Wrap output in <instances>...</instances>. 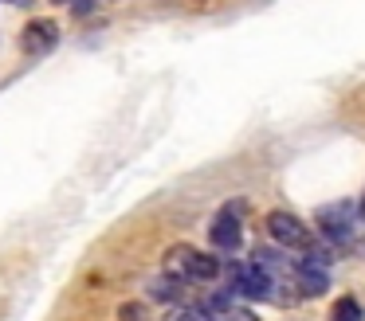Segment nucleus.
Segmentation results:
<instances>
[{"mask_svg": "<svg viewBox=\"0 0 365 321\" xmlns=\"http://www.w3.org/2000/svg\"><path fill=\"white\" fill-rule=\"evenodd\" d=\"M267 231H271V239H275L279 247L314 251V235H310V227L302 223L299 216H291V211H271V216H267Z\"/></svg>", "mask_w": 365, "mask_h": 321, "instance_id": "obj_1", "label": "nucleus"}, {"mask_svg": "<svg viewBox=\"0 0 365 321\" xmlns=\"http://www.w3.org/2000/svg\"><path fill=\"white\" fill-rule=\"evenodd\" d=\"M228 278H232V290L236 294H244V298H271L275 294V278H271V270L267 266H259V263H232L228 266Z\"/></svg>", "mask_w": 365, "mask_h": 321, "instance_id": "obj_2", "label": "nucleus"}, {"mask_svg": "<svg viewBox=\"0 0 365 321\" xmlns=\"http://www.w3.org/2000/svg\"><path fill=\"white\" fill-rule=\"evenodd\" d=\"M56 43H59V23L56 20H32L20 31V47H24V55H32V59L51 55Z\"/></svg>", "mask_w": 365, "mask_h": 321, "instance_id": "obj_3", "label": "nucleus"}, {"mask_svg": "<svg viewBox=\"0 0 365 321\" xmlns=\"http://www.w3.org/2000/svg\"><path fill=\"white\" fill-rule=\"evenodd\" d=\"M240 211V208H236ZM236 211H224V216L220 219H216V223H212V231H208V235H212V247H220V251H236L240 247V239H244V227H240V216H236Z\"/></svg>", "mask_w": 365, "mask_h": 321, "instance_id": "obj_4", "label": "nucleus"}, {"mask_svg": "<svg viewBox=\"0 0 365 321\" xmlns=\"http://www.w3.org/2000/svg\"><path fill=\"white\" fill-rule=\"evenodd\" d=\"M318 219H322V235H330V239H346L349 223H354V208H349V204L322 208V211H318Z\"/></svg>", "mask_w": 365, "mask_h": 321, "instance_id": "obj_5", "label": "nucleus"}, {"mask_svg": "<svg viewBox=\"0 0 365 321\" xmlns=\"http://www.w3.org/2000/svg\"><path fill=\"white\" fill-rule=\"evenodd\" d=\"M197 255L200 251H192V247H169V255H165V274H173V278H192V270H197Z\"/></svg>", "mask_w": 365, "mask_h": 321, "instance_id": "obj_6", "label": "nucleus"}, {"mask_svg": "<svg viewBox=\"0 0 365 321\" xmlns=\"http://www.w3.org/2000/svg\"><path fill=\"white\" fill-rule=\"evenodd\" d=\"M330 321H361V302L357 298H338L334 302V310H330Z\"/></svg>", "mask_w": 365, "mask_h": 321, "instance_id": "obj_7", "label": "nucleus"}, {"mask_svg": "<svg viewBox=\"0 0 365 321\" xmlns=\"http://www.w3.org/2000/svg\"><path fill=\"white\" fill-rule=\"evenodd\" d=\"M150 294L158 298V302H177V298H181V278L165 274V278H158V282L150 286Z\"/></svg>", "mask_w": 365, "mask_h": 321, "instance_id": "obj_8", "label": "nucleus"}, {"mask_svg": "<svg viewBox=\"0 0 365 321\" xmlns=\"http://www.w3.org/2000/svg\"><path fill=\"white\" fill-rule=\"evenodd\" d=\"M216 274H220V263H216L212 255H197V270H192V278L208 282V278H216Z\"/></svg>", "mask_w": 365, "mask_h": 321, "instance_id": "obj_9", "label": "nucleus"}, {"mask_svg": "<svg viewBox=\"0 0 365 321\" xmlns=\"http://www.w3.org/2000/svg\"><path fill=\"white\" fill-rule=\"evenodd\" d=\"M118 317H122V321H145V310H142L138 302H126V305L118 310Z\"/></svg>", "mask_w": 365, "mask_h": 321, "instance_id": "obj_10", "label": "nucleus"}, {"mask_svg": "<svg viewBox=\"0 0 365 321\" xmlns=\"http://www.w3.org/2000/svg\"><path fill=\"white\" fill-rule=\"evenodd\" d=\"M173 321H212V313L197 305V310H181V313H173Z\"/></svg>", "mask_w": 365, "mask_h": 321, "instance_id": "obj_11", "label": "nucleus"}, {"mask_svg": "<svg viewBox=\"0 0 365 321\" xmlns=\"http://www.w3.org/2000/svg\"><path fill=\"white\" fill-rule=\"evenodd\" d=\"M224 321H259L252 310H244V305H228V313H224Z\"/></svg>", "mask_w": 365, "mask_h": 321, "instance_id": "obj_12", "label": "nucleus"}, {"mask_svg": "<svg viewBox=\"0 0 365 321\" xmlns=\"http://www.w3.org/2000/svg\"><path fill=\"white\" fill-rule=\"evenodd\" d=\"M67 4H71V12H75V16H91L95 0H67Z\"/></svg>", "mask_w": 365, "mask_h": 321, "instance_id": "obj_13", "label": "nucleus"}, {"mask_svg": "<svg viewBox=\"0 0 365 321\" xmlns=\"http://www.w3.org/2000/svg\"><path fill=\"white\" fill-rule=\"evenodd\" d=\"M357 216H361V219H365V196H361V208H357Z\"/></svg>", "mask_w": 365, "mask_h": 321, "instance_id": "obj_14", "label": "nucleus"}, {"mask_svg": "<svg viewBox=\"0 0 365 321\" xmlns=\"http://www.w3.org/2000/svg\"><path fill=\"white\" fill-rule=\"evenodd\" d=\"M56 4H67V0H56Z\"/></svg>", "mask_w": 365, "mask_h": 321, "instance_id": "obj_15", "label": "nucleus"}]
</instances>
